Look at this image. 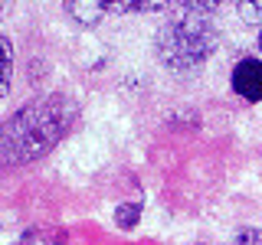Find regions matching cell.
<instances>
[{"instance_id": "obj_3", "label": "cell", "mask_w": 262, "mask_h": 245, "mask_svg": "<svg viewBox=\"0 0 262 245\" xmlns=\"http://www.w3.org/2000/svg\"><path fill=\"white\" fill-rule=\"evenodd\" d=\"M229 85L233 92L246 102H262V59L256 56H243L229 72Z\"/></svg>"}, {"instance_id": "obj_2", "label": "cell", "mask_w": 262, "mask_h": 245, "mask_svg": "<svg viewBox=\"0 0 262 245\" xmlns=\"http://www.w3.org/2000/svg\"><path fill=\"white\" fill-rule=\"evenodd\" d=\"M210 10H216L213 4H184L180 13L167 16L164 27L154 36V53L167 65L170 72H196L210 62V56L216 53L220 33L213 23Z\"/></svg>"}, {"instance_id": "obj_6", "label": "cell", "mask_w": 262, "mask_h": 245, "mask_svg": "<svg viewBox=\"0 0 262 245\" xmlns=\"http://www.w3.org/2000/svg\"><path fill=\"white\" fill-rule=\"evenodd\" d=\"M138 219H141V203H121V206L115 209V223L121 229L138 226Z\"/></svg>"}, {"instance_id": "obj_7", "label": "cell", "mask_w": 262, "mask_h": 245, "mask_svg": "<svg viewBox=\"0 0 262 245\" xmlns=\"http://www.w3.org/2000/svg\"><path fill=\"white\" fill-rule=\"evenodd\" d=\"M236 10H239L246 23H262V0H256V4H236Z\"/></svg>"}, {"instance_id": "obj_5", "label": "cell", "mask_w": 262, "mask_h": 245, "mask_svg": "<svg viewBox=\"0 0 262 245\" xmlns=\"http://www.w3.org/2000/svg\"><path fill=\"white\" fill-rule=\"evenodd\" d=\"M196 245H207V242H196ZM223 245H262V229L243 226V229H236V232L229 235V242H223Z\"/></svg>"}, {"instance_id": "obj_1", "label": "cell", "mask_w": 262, "mask_h": 245, "mask_svg": "<svg viewBox=\"0 0 262 245\" xmlns=\"http://www.w3.org/2000/svg\"><path fill=\"white\" fill-rule=\"evenodd\" d=\"M79 102L66 92H49L20 105L0 125V163L20 167L46 157L56 144L76 128Z\"/></svg>"}, {"instance_id": "obj_9", "label": "cell", "mask_w": 262, "mask_h": 245, "mask_svg": "<svg viewBox=\"0 0 262 245\" xmlns=\"http://www.w3.org/2000/svg\"><path fill=\"white\" fill-rule=\"evenodd\" d=\"M0 13H4V7H0Z\"/></svg>"}, {"instance_id": "obj_8", "label": "cell", "mask_w": 262, "mask_h": 245, "mask_svg": "<svg viewBox=\"0 0 262 245\" xmlns=\"http://www.w3.org/2000/svg\"><path fill=\"white\" fill-rule=\"evenodd\" d=\"M259 53H262V27H259Z\"/></svg>"}, {"instance_id": "obj_4", "label": "cell", "mask_w": 262, "mask_h": 245, "mask_svg": "<svg viewBox=\"0 0 262 245\" xmlns=\"http://www.w3.org/2000/svg\"><path fill=\"white\" fill-rule=\"evenodd\" d=\"M13 85V43L0 33V98L10 95Z\"/></svg>"}]
</instances>
